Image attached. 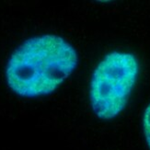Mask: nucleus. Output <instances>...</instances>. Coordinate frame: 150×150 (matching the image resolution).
Here are the masks:
<instances>
[{"mask_svg":"<svg viewBox=\"0 0 150 150\" xmlns=\"http://www.w3.org/2000/svg\"><path fill=\"white\" fill-rule=\"evenodd\" d=\"M78 64L75 48L62 37L30 38L15 50L6 64L9 88L18 96L36 98L54 91Z\"/></svg>","mask_w":150,"mask_h":150,"instance_id":"obj_1","label":"nucleus"},{"mask_svg":"<svg viewBox=\"0 0 150 150\" xmlns=\"http://www.w3.org/2000/svg\"><path fill=\"white\" fill-rule=\"evenodd\" d=\"M139 75V63L131 53L112 52L94 70L89 98L94 113L112 120L126 107Z\"/></svg>","mask_w":150,"mask_h":150,"instance_id":"obj_2","label":"nucleus"},{"mask_svg":"<svg viewBox=\"0 0 150 150\" xmlns=\"http://www.w3.org/2000/svg\"><path fill=\"white\" fill-rule=\"evenodd\" d=\"M143 128H144V134L147 146L150 148V103L146 108L144 115H143Z\"/></svg>","mask_w":150,"mask_h":150,"instance_id":"obj_3","label":"nucleus"}]
</instances>
